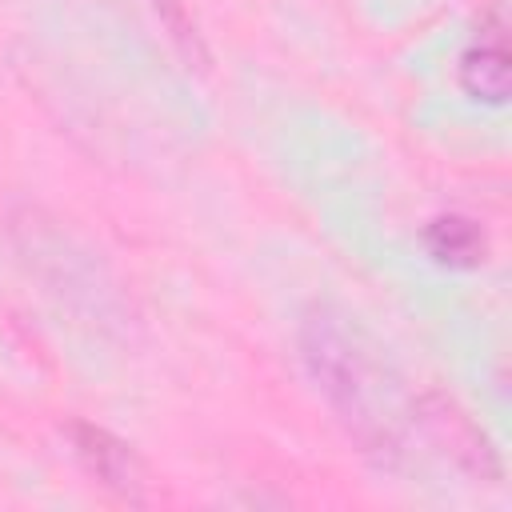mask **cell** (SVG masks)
Wrapping results in <instances>:
<instances>
[{
    "label": "cell",
    "instance_id": "3",
    "mask_svg": "<svg viewBox=\"0 0 512 512\" xmlns=\"http://www.w3.org/2000/svg\"><path fill=\"white\" fill-rule=\"evenodd\" d=\"M460 88L472 100L484 104H504L512 88V68H508V44L500 24H484L480 36L464 48L460 56Z\"/></svg>",
    "mask_w": 512,
    "mask_h": 512
},
{
    "label": "cell",
    "instance_id": "6",
    "mask_svg": "<svg viewBox=\"0 0 512 512\" xmlns=\"http://www.w3.org/2000/svg\"><path fill=\"white\" fill-rule=\"evenodd\" d=\"M156 4V12L164 16V24L172 28V36H176V44L192 56V60H204V48H200V36H196V28L188 24V16H184V8H180V0H152Z\"/></svg>",
    "mask_w": 512,
    "mask_h": 512
},
{
    "label": "cell",
    "instance_id": "1",
    "mask_svg": "<svg viewBox=\"0 0 512 512\" xmlns=\"http://www.w3.org/2000/svg\"><path fill=\"white\" fill-rule=\"evenodd\" d=\"M300 356L336 408L344 428L380 464L400 456V396L388 364L376 356L372 340L332 308H312L300 324Z\"/></svg>",
    "mask_w": 512,
    "mask_h": 512
},
{
    "label": "cell",
    "instance_id": "4",
    "mask_svg": "<svg viewBox=\"0 0 512 512\" xmlns=\"http://www.w3.org/2000/svg\"><path fill=\"white\" fill-rule=\"evenodd\" d=\"M424 420H428V428H432V436L444 444V452H452V460L456 464H464L472 476H480V480H496V456H492V448H488V440L468 424V416H460L452 404H444V400H432L428 404V412H424Z\"/></svg>",
    "mask_w": 512,
    "mask_h": 512
},
{
    "label": "cell",
    "instance_id": "2",
    "mask_svg": "<svg viewBox=\"0 0 512 512\" xmlns=\"http://www.w3.org/2000/svg\"><path fill=\"white\" fill-rule=\"evenodd\" d=\"M68 436H72V448H76L80 464L88 468V476H96L116 496L140 500V492H144V464H140V456L120 436H112L108 428H96V424H72Z\"/></svg>",
    "mask_w": 512,
    "mask_h": 512
},
{
    "label": "cell",
    "instance_id": "5",
    "mask_svg": "<svg viewBox=\"0 0 512 512\" xmlns=\"http://www.w3.org/2000/svg\"><path fill=\"white\" fill-rule=\"evenodd\" d=\"M424 244L448 268H476L488 256V236L468 216H436L424 232Z\"/></svg>",
    "mask_w": 512,
    "mask_h": 512
}]
</instances>
